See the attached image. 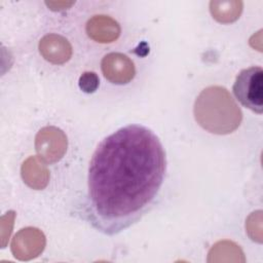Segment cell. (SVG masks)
<instances>
[{
	"label": "cell",
	"mask_w": 263,
	"mask_h": 263,
	"mask_svg": "<svg viewBox=\"0 0 263 263\" xmlns=\"http://www.w3.org/2000/svg\"><path fill=\"white\" fill-rule=\"evenodd\" d=\"M165 171V152L151 129L140 124L119 128L92 154L84 219L104 234L125 230L153 206Z\"/></svg>",
	"instance_id": "1"
},
{
	"label": "cell",
	"mask_w": 263,
	"mask_h": 263,
	"mask_svg": "<svg viewBox=\"0 0 263 263\" xmlns=\"http://www.w3.org/2000/svg\"><path fill=\"white\" fill-rule=\"evenodd\" d=\"M193 114L196 122L209 133L228 135L242 120V112L227 88L220 85L205 87L197 96Z\"/></svg>",
	"instance_id": "2"
},
{
	"label": "cell",
	"mask_w": 263,
	"mask_h": 263,
	"mask_svg": "<svg viewBox=\"0 0 263 263\" xmlns=\"http://www.w3.org/2000/svg\"><path fill=\"white\" fill-rule=\"evenodd\" d=\"M235 98L255 113L263 111V70L250 67L241 70L235 78L233 87Z\"/></svg>",
	"instance_id": "3"
},
{
	"label": "cell",
	"mask_w": 263,
	"mask_h": 263,
	"mask_svg": "<svg viewBox=\"0 0 263 263\" xmlns=\"http://www.w3.org/2000/svg\"><path fill=\"white\" fill-rule=\"evenodd\" d=\"M67 146L66 134L57 126H44L35 137V149L38 157L46 163L61 160L67 151Z\"/></svg>",
	"instance_id": "4"
},
{
	"label": "cell",
	"mask_w": 263,
	"mask_h": 263,
	"mask_svg": "<svg viewBox=\"0 0 263 263\" xmlns=\"http://www.w3.org/2000/svg\"><path fill=\"white\" fill-rule=\"evenodd\" d=\"M46 245L44 233L36 227L21 229L12 238L10 249L17 260L28 261L42 254Z\"/></svg>",
	"instance_id": "5"
},
{
	"label": "cell",
	"mask_w": 263,
	"mask_h": 263,
	"mask_svg": "<svg viewBox=\"0 0 263 263\" xmlns=\"http://www.w3.org/2000/svg\"><path fill=\"white\" fill-rule=\"evenodd\" d=\"M103 75L114 84H126L133 80L136 74L134 62L121 52H110L101 62Z\"/></svg>",
	"instance_id": "6"
},
{
	"label": "cell",
	"mask_w": 263,
	"mask_h": 263,
	"mask_svg": "<svg viewBox=\"0 0 263 263\" xmlns=\"http://www.w3.org/2000/svg\"><path fill=\"white\" fill-rule=\"evenodd\" d=\"M40 54L49 63L62 65L72 57L70 42L59 34H47L43 36L38 44Z\"/></svg>",
	"instance_id": "7"
},
{
	"label": "cell",
	"mask_w": 263,
	"mask_h": 263,
	"mask_svg": "<svg viewBox=\"0 0 263 263\" xmlns=\"http://www.w3.org/2000/svg\"><path fill=\"white\" fill-rule=\"evenodd\" d=\"M86 33L95 41L111 43L120 35V26L112 17L104 14L93 15L86 24Z\"/></svg>",
	"instance_id": "8"
},
{
	"label": "cell",
	"mask_w": 263,
	"mask_h": 263,
	"mask_svg": "<svg viewBox=\"0 0 263 263\" xmlns=\"http://www.w3.org/2000/svg\"><path fill=\"white\" fill-rule=\"evenodd\" d=\"M21 176L25 184L35 190L44 189L49 181V171L36 156H30L23 162Z\"/></svg>",
	"instance_id": "9"
},
{
	"label": "cell",
	"mask_w": 263,
	"mask_h": 263,
	"mask_svg": "<svg viewBox=\"0 0 263 263\" xmlns=\"http://www.w3.org/2000/svg\"><path fill=\"white\" fill-rule=\"evenodd\" d=\"M209 263L218 262H246L245 254L240 247L231 240H219L209 251Z\"/></svg>",
	"instance_id": "10"
},
{
	"label": "cell",
	"mask_w": 263,
	"mask_h": 263,
	"mask_svg": "<svg viewBox=\"0 0 263 263\" xmlns=\"http://www.w3.org/2000/svg\"><path fill=\"white\" fill-rule=\"evenodd\" d=\"M242 8L243 3L239 0H217L210 2L212 16L222 24L235 22L241 14Z\"/></svg>",
	"instance_id": "11"
},
{
	"label": "cell",
	"mask_w": 263,
	"mask_h": 263,
	"mask_svg": "<svg viewBox=\"0 0 263 263\" xmlns=\"http://www.w3.org/2000/svg\"><path fill=\"white\" fill-rule=\"evenodd\" d=\"M246 231L249 237L261 243L262 242V211L258 210L249 215L246 220Z\"/></svg>",
	"instance_id": "12"
},
{
	"label": "cell",
	"mask_w": 263,
	"mask_h": 263,
	"mask_svg": "<svg viewBox=\"0 0 263 263\" xmlns=\"http://www.w3.org/2000/svg\"><path fill=\"white\" fill-rule=\"evenodd\" d=\"M99 77L95 72H84L78 80V85L80 89L86 93L96 91L99 87Z\"/></svg>",
	"instance_id": "13"
},
{
	"label": "cell",
	"mask_w": 263,
	"mask_h": 263,
	"mask_svg": "<svg viewBox=\"0 0 263 263\" xmlns=\"http://www.w3.org/2000/svg\"><path fill=\"white\" fill-rule=\"evenodd\" d=\"M15 218V212L9 211L1 217V245L2 248H5L7 240L9 239L10 233L12 231L13 222Z\"/></svg>",
	"instance_id": "14"
},
{
	"label": "cell",
	"mask_w": 263,
	"mask_h": 263,
	"mask_svg": "<svg viewBox=\"0 0 263 263\" xmlns=\"http://www.w3.org/2000/svg\"><path fill=\"white\" fill-rule=\"evenodd\" d=\"M45 4L51 10H62L65 8H69L74 4V2H45Z\"/></svg>",
	"instance_id": "15"
}]
</instances>
